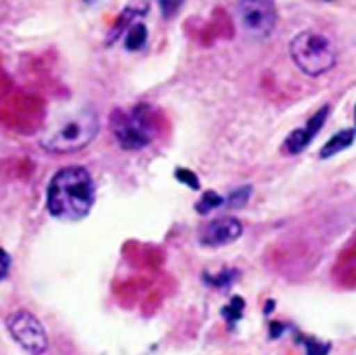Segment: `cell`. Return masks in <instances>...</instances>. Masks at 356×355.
Here are the masks:
<instances>
[{
	"label": "cell",
	"mask_w": 356,
	"mask_h": 355,
	"mask_svg": "<svg viewBox=\"0 0 356 355\" xmlns=\"http://www.w3.org/2000/svg\"><path fill=\"white\" fill-rule=\"evenodd\" d=\"M222 204H225V198H222L218 191L207 190L204 195H202L200 200L197 202L195 209H197L200 214H207V212L214 211V209H218L219 205H222Z\"/></svg>",
	"instance_id": "7c38bea8"
},
{
	"label": "cell",
	"mask_w": 356,
	"mask_h": 355,
	"mask_svg": "<svg viewBox=\"0 0 356 355\" xmlns=\"http://www.w3.org/2000/svg\"><path fill=\"white\" fill-rule=\"evenodd\" d=\"M250 191H252L250 190V187L236 188V190H233L232 194H229V197L226 198V202H228L232 207H242V205L250 198Z\"/></svg>",
	"instance_id": "5bb4252c"
},
{
	"label": "cell",
	"mask_w": 356,
	"mask_h": 355,
	"mask_svg": "<svg viewBox=\"0 0 356 355\" xmlns=\"http://www.w3.org/2000/svg\"><path fill=\"white\" fill-rule=\"evenodd\" d=\"M44 115L45 104L42 97L17 89L7 77L0 80V122L3 125L31 134L42 125Z\"/></svg>",
	"instance_id": "7a4b0ae2"
},
{
	"label": "cell",
	"mask_w": 356,
	"mask_h": 355,
	"mask_svg": "<svg viewBox=\"0 0 356 355\" xmlns=\"http://www.w3.org/2000/svg\"><path fill=\"white\" fill-rule=\"evenodd\" d=\"M110 124L117 143L127 152H138L152 143L155 117L148 104H138L132 111L115 110Z\"/></svg>",
	"instance_id": "5b68a950"
},
{
	"label": "cell",
	"mask_w": 356,
	"mask_h": 355,
	"mask_svg": "<svg viewBox=\"0 0 356 355\" xmlns=\"http://www.w3.org/2000/svg\"><path fill=\"white\" fill-rule=\"evenodd\" d=\"M242 233L243 226L236 218H232V216L216 218L209 221L202 230L200 244L207 247H222L238 240Z\"/></svg>",
	"instance_id": "ba28073f"
},
{
	"label": "cell",
	"mask_w": 356,
	"mask_h": 355,
	"mask_svg": "<svg viewBox=\"0 0 356 355\" xmlns=\"http://www.w3.org/2000/svg\"><path fill=\"white\" fill-rule=\"evenodd\" d=\"M9 267H10L9 254H7L3 249H0V281H3V278L7 277V274H9Z\"/></svg>",
	"instance_id": "ac0fdd59"
},
{
	"label": "cell",
	"mask_w": 356,
	"mask_h": 355,
	"mask_svg": "<svg viewBox=\"0 0 356 355\" xmlns=\"http://www.w3.org/2000/svg\"><path fill=\"white\" fill-rule=\"evenodd\" d=\"M235 277H236L235 271L229 270V271H222V274H218V277H205V281H207L209 284L214 285V287H225V285H228Z\"/></svg>",
	"instance_id": "e0dca14e"
},
{
	"label": "cell",
	"mask_w": 356,
	"mask_h": 355,
	"mask_svg": "<svg viewBox=\"0 0 356 355\" xmlns=\"http://www.w3.org/2000/svg\"><path fill=\"white\" fill-rule=\"evenodd\" d=\"M330 113V106L325 104V106L320 108L308 122L302 127L294 129L291 134L285 138L284 141V152L289 153V155H298L302 150H306L309 146V143L315 139V136L322 131V127L325 125L327 117Z\"/></svg>",
	"instance_id": "9c48e42d"
},
{
	"label": "cell",
	"mask_w": 356,
	"mask_h": 355,
	"mask_svg": "<svg viewBox=\"0 0 356 355\" xmlns=\"http://www.w3.org/2000/svg\"><path fill=\"white\" fill-rule=\"evenodd\" d=\"M96 188L89 171L82 166L63 167L47 187V209L63 221H79L92 209Z\"/></svg>",
	"instance_id": "6da1fadb"
},
{
	"label": "cell",
	"mask_w": 356,
	"mask_h": 355,
	"mask_svg": "<svg viewBox=\"0 0 356 355\" xmlns=\"http://www.w3.org/2000/svg\"><path fill=\"white\" fill-rule=\"evenodd\" d=\"M99 132V117L92 108H83L59 122L40 139L45 152L75 153L89 146Z\"/></svg>",
	"instance_id": "3957f363"
},
{
	"label": "cell",
	"mask_w": 356,
	"mask_h": 355,
	"mask_svg": "<svg viewBox=\"0 0 356 355\" xmlns=\"http://www.w3.org/2000/svg\"><path fill=\"white\" fill-rule=\"evenodd\" d=\"M242 312H243V299L242 298H233L232 303L222 308V315H225V319L228 320L229 324H235L236 320H240Z\"/></svg>",
	"instance_id": "4fadbf2b"
},
{
	"label": "cell",
	"mask_w": 356,
	"mask_h": 355,
	"mask_svg": "<svg viewBox=\"0 0 356 355\" xmlns=\"http://www.w3.org/2000/svg\"><path fill=\"white\" fill-rule=\"evenodd\" d=\"M176 178H177V181L188 184V187L193 188V190H198V188H200V181H198L197 174L191 173L190 169H184V167H181V169L176 171Z\"/></svg>",
	"instance_id": "2e32d148"
},
{
	"label": "cell",
	"mask_w": 356,
	"mask_h": 355,
	"mask_svg": "<svg viewBox=\"0 0 356 355\" xmlns=\"http://www.w3.org/2000/svg\"><path fill=\"white\" fill-rule=\"evenodd\" d=\"M355 136H356V131H353V129H344V131H339L337 134H334L325 145H323V148L320 150V157H322V159H330V157L337 155V153H341L343 150L350 148L355 141Z\"/></svg>",
	"instance_id": "30bf717a"
},
{
	"label": "cell",
	"mask_w": 356,
	"mask_h": 355,
	"mask_svg": "<svg viewBox=\"0 0 356 355\" xmlns=\"http://www.w3.org/2000/svg\"><path fill=\"white\" fill-rule=\"evenodd\" d=\"M7 329L21 348L31 355H44L49 348V338L40 320L28 310H17L7 317Z\"/></svg>",
	"instance_id": "52a82bcc"
},
{
	"label": "cell",
	"mask_w": 356,
	"mask_h": 355,
	"mask_svg": "<svg viewBox=\"0 0 356 355\" xmlns=\"http://www.w3.org/2000/svg\"><path fill=\"white\" fill-rule=\"evenodd\" d=\"M156 2H159L160 13L165 19H172L183 6V0H156Z\"/></svg>",
	"instance_id": "9a60e30c"
},
{
	"label": "cell",
	"mask_w": 356,
	"mask_h": 355,
	"mask_svg": "<svg viewBox=\"0 0 356 355\" xmlns=\"http://www.w3.org/2000/svg\"><path fill=\"white\" fill-rule=\"evenodd\" d=\"M146 42H148V28L141 21H134L125 31L124 47L129 52H138L145 47Z\"/></svg>",
	"instance_id": "8fae6325"
},
{
	"label": "cell",
	"mask_w": 356,
	"mask_h": 355,
	"mask_svg": "<svg viewBox=\"0 0 356 355\" xmlns=\"http://www.w3.org/2000/svg\"><path fill=\"white\" fill-rule=\"evenodd\" d=\"M235 16L240 28L254 38L270 37L278 21L273 0H238Z\"/></svg>",
	"instance_id": "8992f818"
},
{
	"label": "cell",
	"mask_w": 356,
	"mask_h": 355,
	"mask_svg": "<svg viewBox=\"0 0 356 355\" xmlns=\"http://www.w3.org/2000/svg\"><path fill=\"white\" fill-rule=\"evenodd\" d=\"M355 127H356V106H355ZM356 131V129H355Z\"/></svg>",
	"instance_id": "d6986e66"
},
{
	"label": "cell",
	"mask_w": 356,
	"mask_h": 355,
	"mask_svg": "<svg viewBox=\"0 0 356 355\" xmlns=\"http://www.w3.org/2000/svg\"><path fill=\"white\" fill-rule=\"evenodd\" d=\"M291 58L302 73L309 77H320L332 70L337 63V52L329 37L318 31L306 30L292 38Z\"/></svg>",
	"instance_id": "277c9868"
}]
</instances>
